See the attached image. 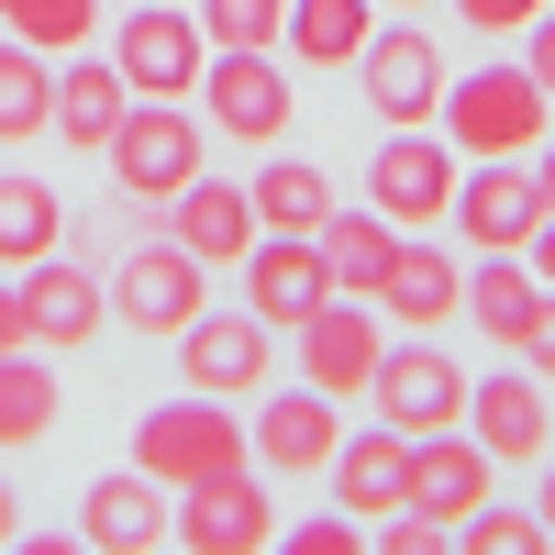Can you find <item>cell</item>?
I'll list each match as a JSON object with an SVG mask.
<instances>
[{"instance_id":"6da1fadb","label":"cell","mask_w":555,"mask_h":555,"mask_svg":"<svg viewBox=\"0 0 555 555\" xmlns=\"http://www.w3.org/2000/svg\"><path fill=\"white\" fill-rule=\"evenodd\" d=\"M434 122H444L455 156H533L544 133H555V101L533 89L522 56H489V67H455V78H444Z\"/></svg>"},{"instance_id":"7a4b0ae2","label":"cell","mask_w":555,"mask_h":555,"mask_svg":"<svg viewBox=\"0 0 555 555\" xmlns=\"http://www.w3.org/2000/svg\"><path fill=\"white\" fill-rule=\"evenodd\" d=\"M133 467H145L156 489H201V478L256 467V434H245L234 400L190 389V400H167V411H145V423H133Z\"/></svg>"},{"instance_id":"3957f363","label":"cell","mask_w":555,"mask_h":555,"mask_svg":"<svg viewBox=\"0 0 555 555\" xmlns=\"http://www.w3.org/2000/svg\"><path fill=\"white\" fill-rule=\"evenodd\" d=\"M101 156H112V178H122L133 201H178L211 167V122H201V101H133Z\"/></svg>"},{"instance_id":"277c9868","label":"cell","mask_w":555,"mask_h":555,"mask_svg":"<svg viewBox=\"0 0 555 555\" xmlns=\"http://www.w3.org/2000/svg\"><path fill=\"white\" fill-rule=\"evenodd\" d=\"M455 156L434 122H389L378 133V156H366V211H389L400 234H434V222L455 211Z\"/></svg>"},{"instance_id":"5b68a950","label":"cell","mask_w":555,"mask_h":555,"mask_svg":"<svg viewBox=\"0 0 555 555\" xmlns=\"http://www.w3.org/2000/svg\"><path fill=\"white\" fill-rule=\"evenodd\" d=\"M101 289H112V322H133L145 345H178V334L211 311V267L167 234V245H133V256L101 278Z\"/></svg>"},{"instance_id":"8992f818","label":"cell","mask_w":555,"mask_h":555,"mask_svg":"<svg viewBox=\"0 0 555 555\" xmlns=\"http://www.w3.org/2000/svg\"><path fill=\"white\" fill-rule=\"evenodd\" d=\"M112 67H122L133 101H190L201 67H211V34H201L190 0H133L122 34H112Z\"/></svg>"},{"instance_id":"52a82bcc","label":"cell","mask_w":555,"mask_h":555,"mask_svg":"<svg viewBox=\"0 0 555 555\" xmlns=\"http://www.w3.org/2000/svg\"><path fill=\"white\" fill-rule=\"evenodd\" d=\"M366 400H378V423L389 434H455L467 423V366H455L434 334H389V356H378V378H366Z\"/></svg>"},{"instance_id":"ba28073f","label":"cell","mask_w":555,"mask_h":555,"mask_svg":"<svg viewBox=\"0 0 555 555\" xmlns=\"http://www.w3.org/2000/svg\"><path fill=\"white\" fill-rule=\"evenodd\" d=\"M201 122L211 133H234V145H278V133H289V67L267 56V44H211V67H201Z\"/></svg>"},{"instance_id":"9c48e42d","label":"cell","mask_w":555,"mask_h":555,"mask_svg":"<svg viewBox=\"0 0 555 555\" xmlns=\"http://www.w3.org/2000/svg\"><path fill=\"white\" fill-rule=\"evenodd\" d=\"M455 234H467L478 256H522L533 222H544V190H533V156H467L455 167Z\"/></svg>"},{"instance_id":"30bf717a","label":"cell","mask_w":555,"mask_h":555,"mask_svg":"<svg viewBox=\"0 0 555 555\" xmlns=\"http://www.w3.org/2000/svg\"><path fill=\"white\" fill-rule=\"evenodd\" d=\"M378 356H389V311H378V300H356V289H334V300L300 322V378H311L322 400H366Z\"/></svg>"},{"instance_id":"8fae6325","label":"cell","mask_w":555,"mask_h":555,"mask_svg":"<svg viewBox=\"0 0 555 555\" xmlns=\"http://www.w3.org/2000/svg\"><path fill=\"white\" fill-rule=\"evenodd\" d=\"M444 44L423 34V23H378L366 34V56H356V89H366V112L378 122H434V101H444Z\"/></svg>"},{"instance_id":"7c38bea8","label":"cell","mask_w":555,"mask_h":555,"mask_svg":"<svg viewBox=\"0 0 555 555\" xmlns=\"http://www.w3.org/2000/svg\"><path fill=\"white\" fill-rule=\"evenodd\" d=\"M178 378L211 389V400H256L278 378V322L256 311H201L190 334H178Z\"/></svg>"},{"instance_id":"4fadbf2b","label":"cell","mask_w":555,"mask_h":555,"mask_svg":"<svg viewBox=\"0 0 555 555\" xmlns=\"http://www.w3.org/2000/svg\"><path fill=\"white\" fill-rule=\"evenodd\" d=\"M245 434H256V467H267V478H322V467H334V444H345V400H322L311 378L278 389V400L256 389V423H245Z\"/></svg>"},{"instance_id":"5bb4252c","label":"cell","mask_w":555,"mask_h":555,"mask_svg":"<svg viewBox=\"0 0 555 555\" xmlns=\"http://www.w3.org/2000/svg\"><path fill=\"white\" fill-rule=\"evenodd\" d=\"M190 555H256V544H278V500L256 489V467H234V478H201V489H178V522H167Z\"/></svg>"},{"instance_id":"9a60e30c","label":"cell","mask_w":555,"mask_h":555,"mask_svg":"<svg viewBox=\"0 0 555 555\" xmlns=\"http://www.w3.org/2000/svg\"><path fill=\"white\" fill-rule=\"evenodd\" d=\"M467 434L500 455V467H533V455L555 444V400H544V378L512 356L500 378H467Z\"/></svg>"},{"instance_id":"2e32d148","label":"cell","mask_w":555,"mask_h":555,"mask_svg":"<svg viewBox=\"0 0 555 555\" xmlns=\"http://www.w3.org/2000/svg\"><path fill=\"white\" fill-rule=\"evenodd\" d=\"M167 522H178V489H156L145 467H112L78 489V544H101V555H156Z\"/></svg>"},{"instance_id":"e0dca14e","label":"cell","mask_w":555,"mask_h":555,"mask_svg":"<svg viewBox=\"0 0 555 555\" xmlns=\"http://www.w3.org/2000/svg\"><path fill=\"white\" fill-rule=\"evenodd\" d=\"M322 300H334V267H322L311 234H256V245H245V311H256V322L300 334Z\"/></svg>"},{"instance_id":"ac0fdd59","label":"cell","mask_w":555,"mask_h":555,"mask_svg":"<svg viewBox=\"0 0 555 555\" xmlns=\"http://www.w3.org/2000/svg\"><path fill=\"white\" fill-rule=\"evenodd\" d=\"M378 311L400 334H444V322H467V267H455L434 234H400V256L378 278Z\"/></svg>"},{"instance_id":"d6986e66","label":"cell","mask_w":555,"mask_h":555,"mask_svg":"<svg viewBox=\"0 0 555 555\" xmlns=\"http://www.w3.org/2000/svg\"><path fill=\"white\" fill-rule=\"evenodd\" d=\"M489 478H500V455H489L467 423L411 444V512H434V522H444V544H455V522H467L478 500H489Z\"/></svg>"},{"instance_id":"ffe728a7","label":"cell","mask_w":555,"mask_h":555,"mask_svg":"<svg viewBox=\"0 0 555 555\" xmlns=\"http://www.w3.org/2000/svg\"><path fill=\"white\" fill-rule=\"evenodd\" d=\"M23 322H34L44 356H78V345L112 322V289H101L89 267H67V256H34V267H23Z\"/></svg>"},{"instance_id":"44dd1931","label":"cell","mask_w":555,"mask_h":555,"mask_svg":"<svg viewBox=\"0 0 555 555\" xmlns=\"http://www.w3.org/2000/svg\"><path fill=\"white\" fill-rule=\"evenodd\" d=\"M167 234L178 245H190L201 267H245V245H256V190H245V178H190V190H178L167 201Z\"/></svg>"},{"instance_id":"7402d4cb","label":"cell","mask_w":555,"mask_h":555,"mask_svg":"<svg viewBox=\"0 0 555 555\" xmlns=\"http://www.w3.org/2000/svg\"><path fill=\"white\" fill-rule=\"evenodd\" d=\"M322 478H334V500H345L356 522H378V512L411 500V434H389V423H378V434H345Z\"/></svg>"},{"instance_id":"603a6c76","label":"cell","mask_w":555,"mask_h":555,"mask_svg":"<svg viewBox=\"0 0 555 555\" xmlns=\"http://www.w3.org/2000/svg\"><path fill=\"white\" fill-rule=\"evenodd\" d=\"M133 112V89H122V67L112 56H89V44H78V56L56 67V145H112V122Z\"/></svg>"},{"instance_id":"cb8c5ba5","label":"cell","mask_w":555,"mask_h":555,"mask_svg":"<svg viewBox=\"0 0 555 555\" xmlns=\"http://www.w3.org/2000/svg\"><path fill=\"white\" fill-rule=\"evenodd\" d=\"M533 300H544V278H533V256H478L467 267V322L500 345V356H522V322H533Z\"/></svg>"},{"instance_id":"d4e9b609","label":"cell","mask_w":555,"mask_h":555,"mask_svg":"<svg viewBox=\"0 0 555 555\" xmlns=\"http://www.w3.org/2000/svg\"><path fill=\"white\" fill-rule=\"evenodd\" d=\"M366 34H378V0H289V34H278V44H289V56L300 67H356L366 56Z\"/></svg>"},{"instance_id":"484cf974","label":"cell","mask_w":555,"mask_h":555,"mask_svg":"<svg viewBox=\"0 0 555 555\" xmlns=\"http://www.w3.org/2000/svg\"><path fill=\"white\" fill-rule=\"evenodd\" d=\"M322 267H334V289H356V300H378V278H389V256H400V222L389 211H322Z\"/></svg>"},{"instance_id":"4316f807","label":"cell","mask_w":555,"mask_h":555,"mask_svg":"<svg viewBox=\"0 0 555 555\" xmlns=\"http://www.w3.org/2000/svg\"><path fill=\"white\" fill-rule=\"evenodd\" d=\"M56 234H67V201L44 190L34 167H0V267H34V256H56Z\"/></svg>"},{"instance_id":"83f0119b","label":"cell","mask_w":555,"mask_h":555,"mask_svg":"<svg viewBox=\"0 0 555 555\" xmlns=\"http://www.w3.org/2000/svg\"><path fill=\"white\" fill-rule=\"evenodd\" d=\"M245 190H256V234H322V211H334V178L311 156H267Z\"/></svg>"},{"instance_id":"f1b7e54d","label":"cell","mask_w":555,"mask_h":555,"mask_svg":"<svg viewBox=\"0 0 555 555\" xmlns=\"http://www.w3.org/2000/svg\"><path fill=\"white\" fill-rule=\"evenodd\" d=\"M23 133H56V56L0 34V145H23Z\"/></svg>"},{"instance_id":"f546056e","label":"cell","mask_w":555,"mask_h":555,"mask_svg":"<svg viewBox=\"0 0 555 555\" xmlns=\"http://www.w3.org/2000/svg\"><path fill=\"white\" fill-rule=\"evenodd\" d=\"M44 434H56V366H44V345H23V356H0V455Z\"/></svg>"},{"instance_id":"4dcf8cb0","label":"cell","mask_w":555,"mask_h":555,"mask_svg":"<svg viewBox=\"0 0 555 555\" xmlns=\"http://www.w3.org/2000/svg\"><path fill=\"white\" fill-rule=\"evenodd\" d=\"M0 34L44 44V56H78V44H101V0H0Z\"/></svg>"},{"instance_id":"1f68e13d","label":"cell","mask_w":555,"mask_h":555,"mask_svg":"<svg viewBox=\"0 0 555 555\" xmlns=\"http://www.w3.org/2000/svg\"><path fill=\"white\" fill-rule=\"evenodd\" d=\"M455 544H467V555H533V544H544V512H512V500H478V512L455 522Z\"/></svg>"},{"instance_id":"d6a6232c","label":"cell","mask_w":555,"mask_h":555,"mask_svg":"<svg viewBox=\"0 0 555 555\" xmlns=\"http://www.w3.org/2000/svg\"><path fill=\"white\" fill-rule=\"evenodd\" d=\"M211 44H278L289 34V0H190Z\"/></svg>"},{"instance_id":"836d02e7","label":"cell","mask_w":555,"mask_h":555,"mask_svg":"<svg viewBox=\"0 0 555 555\" xmlns=\"http://www.w3.org/2000/svg\"><path fill=\"white\" fill-rule=\"evenodd\" d=\"M378 544H389V555H434V544H444V522L400 500V512H378Z\"/></svg>"},{"instance_id":"e575fe53","label":"cell","mask_w":555,"mask_h":555,"mask_svg":"<svg viewBox=\"0 0 555 555\" xmlns=\"http://www.w3.org/2000/svg\"><path fill=\"white\" fill-rule=\"evenodd\" d=\"M533 12H555V0H455V23H467V34H522Z\"/></svg>"},{"instance_id":"d590c367","label":"cell","mask_w":555,"mask_h":555,"mask_svg":"<svg viewBox=\"0 0 555 555\" xmlns=\"http://www.w3.org/2000/svg\"><path fill=\"white\" fill-rule=\"evenodd\" d=\"M289 544H300V555H345V544H356V512L334 500V512H311V522H300Z\"/></svg>"},{"instance_id":"8d00e7d4","label":"cell","mask_w":555,"mask_h":555,"mask_svg":"<svg viewBox=\"0 0 555 555\" xmlns=\"http://www.w3.org/2000/svg\"><path fill=\"white\" fill-rule=\"evenodd\" d=\"M522 366H533V378H555V289H544L533 322H522Z\"/></svg>"},{"instance_id":"74e56055","label":"cell","mask_w":555,"mask_h":555,"mask_svg":"<svg viewBox=\"0 0 555 555\" xmlns=\"http://www.w3.org/2000/svg\"><path fill=\"white\" fill-rule=\"evenodd\" d=\"M522 67H533L544 101H555V12H533V23H522Z\"/></svg>"},{"instance_id":"f35d334b","label":"cell","mask_w":555,"mask_h":555,"mask_svg":"<svg viewBox=\"0 0 555 555\" xmlns=\"http://www.w3.org/2000/svg\"><path fill=\"white\" fill-rule=\"evenodd\" d=\"M34 322H23V278H0V356H23Z\"/></svg>"},{"instance_id":"ab89813d","label":"cell","mask_w":555,"mask_h":555,"mask_svg":"<svg viewBox=\"0 0 555 555\" xmlns=\"http://www.w3.org/2000/svg\"><path fill=\"white\" fill-rule=\"evenodd\" d=\"M522 256H533V278H544V289H555V211L533 222V245H522Z\"/></svg>"},{"instance_id":"60d3db41","label":"cell","mask_w":555,"mask_h":555,"mask_svg":"<svg viewBox=\"0 0 555 555\" xmlns=\"http://www.w3.org/2000/svg\"><path fill=\"white\" fill-rule=\"evenodd\" d=\"M0 544H23V489L0 478Z\"/></svg>"},{"instance_id":"b9f144b4","label":"cell","mask_w":555,"mask_h":555,"mask_svg":"<svg viewBox=\"0 0 555 555\" xmlns=\"http://www.w3.org/2000/svg\"><path fill=\"white\" fill-rule=\"evenodd\" d=\"M533 190H544V211H555V133L533 145Z\"/></svg>"},{"instance_id":"7bdbcfd3","label":"cell","mask_w":555,"mask_h":555,"mask_svg":"<svg viewBox=\"0 0 555 555\" xmlns=\"http://www.w3.org/2000/svg\"><path fill=\"white\" fill-rule=\"evenodd\" d=\"M533 512H544V544H555V467H544V500H533Z\"/></svg>"},{"instance_id":"ee69618b","label":"cell","mask_w":555,"mask_h":555,"mask_svg":"<svg viewBox=\"0 0 555 555\" xmlns=\"http://www.w3.org/2000/svg\"><path fill=\"white\" fill-rule=\"evenodd\" d=\"M378 12H423V0H378Z\"/></svg>"}]
</instances>
